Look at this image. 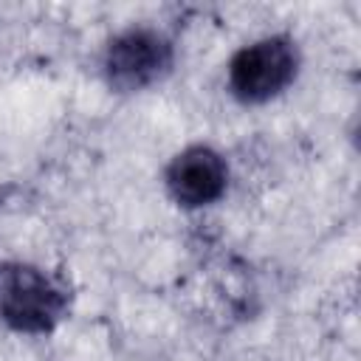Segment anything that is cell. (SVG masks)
<instances>
[{"instance_id":"cell-1","label":"cell","mask_w":361,"mask_h":361,"mask_svg":"<svg viewBox=\"0 0 361 361\" xmlns=\"http://www.w3.org/2000/svg\"><path fill=\"white\" fill-rule=\"evenodd\" d=\"M68 310L65 288L25 262H0V322L20 333H48Z\"/></svg>"},{"instance_id":"cell-2","label":"cell","mask_w":361,"mask_h":361,"mask_svg":"<svg viewBox=\"0 0 361 361\" xmlns=\"http://www.w3.org/2000/svg\"><path fill=\"white\" fill-rule=\"evenodd\" d=\"M299 68L296 48L288 37H265L240 48L228 65V85L243 102H268L282 93Z\"/></svg>"},{"instance_id":"cell-3","label":"cell","mask_w":361,"mask_h":361,"mask_svg":"<svg viewBox=\"0 0 361 361\" xmlns=\"http://www.w3.org/2000/svg\"><path fill=\"white\" fill-rule=\"evenodd\" d=\"M172 68V45L152 28H130L118 34L104 54L107 82L118 90H141Z\"/></svg>"},{"instance_id":"cell-4","label":"cell","mask_w":361,"mask_h":361,"mask_svg":"<svg viewBox=\"0 0 361 361\" xmlns=\"http://www.w3.org/2000/svg\"><path fill=\"white\" fill-rule=\"evenodd\" d=\"M228 166L212 147H189L172 158L166 169V186L172 197L183 206L214 203L226 192Z\"/></svg>"}]
</instances>
